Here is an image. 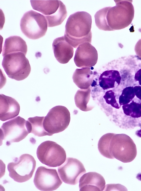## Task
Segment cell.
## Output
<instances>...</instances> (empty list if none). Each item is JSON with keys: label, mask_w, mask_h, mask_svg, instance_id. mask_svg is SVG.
Returning a JSON list of instances; mask_svg holds the SVG:
<instances>
[{"label": "cell", "mask_w": 141, "mask_h": 191, "mask_svg": "<svg viewBox=\"0 0 141 191\" xmlns=\"http://www.w3.org/2000/svg\"><path fill=\"white\" fill-rule=\"evenodd\" d=\"M116 6L103 8L94 15L96 26L104 31L124 29L131 23L134 16L132 1H114Z\"/></svg>", "instance_id": "6da1fadb"}, {"label": "cell", "mask_w": 141, "mask_h": 191, "mask_svg": "<svg viewBox=\"0 0 141 191\" xmlns=\"http://www.w3.org/2000/svg\"><path fill=\"white\" fill-rule=\"evenodd\" d=\"M91 16L86 12H77L71 15L65 26V39L75 48L85 42L91 43Z\"/></svg>", "instance_id": "7a4b0ae2"}, {"label": "cell", "mask_w": 141, "mask_h": 191, "mask_svg": "<svg viewBox=\"0 0 141 191\" xmlns=\"http://www.w3.org/2000/svg\"><path fill=\"white\" fill-rule=\"evenodd\" d=\"M32 8L42 13L47 21V27L61 24L66 18L67 12L65 5L60 0H31Z\"/></svg>", "instance_id": "3957f363"}, {"label": "cell", "mask_w": 141, "mask_h": 191, "mask_svg": "<svg viewBox=\"0 0 141 191\" xmlns=\"http://www.w3.org/2000/svg\"><path fill=\"white\" fill-rule=\"evenodd\" d=\"M25 56L22 53L18 52L3 57L2 65L9 77L19 81L28 76L31 71V67Z\"/></svg>", "instance_id": "277c9868"}, {"label": "cell", "mask_w": 141, "mask_h": 191, "mask_svg": "<svg viewBox=\"0 0 141 191\" xmlns=\"http://www.w3.org/2000/svg\"><path fill=\"white\" fill-rule=\"evenodd\" d=\"M109 151L113 158L125 163L133 161L137 155V148L134 141L129 136L124 134H114L110 141Z\"/></svg>", "instance_id": "5b68a950"}, {"label": "cell", "mask_w": 141, "mask_h": 191, "mask_svg": "<svg viewBox=\"0 0 141 191\" xmlns=\"http://www.w3.org/2000/svg\"><path fill=\"white\" fill-rule=\"evenodd\" d=\"M20 26L22 32L27 37L36 39L45 35L47 24L43 15L31 10L24 14L21 20Z\"/></svg>", "instance_id": "8992f818"}, {"label": "cell", "mask_w": 141, "mask_h": 191, "mask_svg": "<svg viewBox=\"0 0 141 191\" xmlns=\"http://www.w3.org/2000/svg\"><path fill=\"white\" fill-rule=\"evenodd\" d=\"M9 163L7 168L9 176L18 182L22 183L32 177L36 166V161L31 155L24 154L16 158Z\"/></svg>", "instance_id": "52a82bcc"}, {"label": "cell", "mask_w": 141, "mask_h": 191, "mask_svg": "<svg viewBox=\"0 0 141 191\" xmlns=\"http://www.w3.org/2000/svg\"><path fill=\"white\" fill-rule=\"evenodd\" d=\"M36 155L42 163L51 167L60 166L65 162L66 158L64 148L56 142L50 141L43 142L39 146Z\"/></svg>", "instance_id": "ba28073f"}, {"label": "cell", "mask_w": 141, "mask_h": 191, "mask_svg": "<svg viewBox=\"0 0 141 191\" xmlns=\"http://www.w3.org/2000/svg\"><path fill=\"white\" fill-rule=\"evenodd\" d=\"M70 119V112L66 107L57 106L50 109L45 117L43 126L45 130L52 135L67 128Z\"/></svg>", "instance_id": "9c48e42d"}, {"label": "cell", "mask_w": 141, "mask_h": 191, "mask_svg": "<svg viewBox=\"0 0 141 191\" xmlns=\"http://www.w3.org/2000/svg\"><path fill=\"white\" fill-rule=\"evenodd\" d=\"M29 133L26 121L18 116L3 124L0 128V140H4L6 145L9 146L12 143L22 140Z\"/></svg>", "instance_id": "30bf717a"}, {"label": "cell", "mask_w": 141, "mask_h": 191, "mask_svg": "<svg viewBox=\"0 0 141 191\" xmlns=\"http://www.w3.org/2000/svg\"><path fill=\"white\" fill-rule=\"evenodd\" d=\"M33 182L39 190L50 191L58 189L62 181L56 169L40 166L38 168L36 172Z\"/></svg>", "instance_id": "8fae6325"}, {"label": "cell", "mask_w": 141, "mask_h": 191, "mask_svg": "<svg viewBox=\"0 0 141 191\" xmlns=\"http://www.w3.org/2000/svg\"><path fill=\"white\" fill-rule=\"evenodd\" d=\"M58 170L62 181L72 185L78 183L81 177L86 172L82 163L73 158H67L65 162L59 167Z\"/></svg>", "instance_id": "7c38bea8"}, {"label": "cell", "mask_w": 141, "mask_h": 191, "mask_svg": "<svg viewBox=\"0 0 141 191\" xmlns=\"http://www.w3.org/2000/svg\"><path fill=\"white\" fill-rule=\"evenodd\" d=\"M97 52L91 43L85 42L79 45L75 52L74 61L79 67H91L96 63Z\"/></svg>", "instance_id": "4fadbf2b"}, {"label": "cell", "mask_w": 141, "mask_h": 191, "mask_svg": "<svg viewBox=\"0 0 141 191\" xmlns=\"http://www.w3.org/2000/svg\"><path fill=\"white\" fill-rule=\"evenodd\" d=\"M79 187L80 191H102L105 187L104 178L95 172H89L84 174L80 178Z\"/></svg>", "instance_id": "5bb4252c"}, {"label": "cell", "mask_w": 141, "mask_h": 191, "mask_svg": "<svg viewBox=\"0 0 141 191\" xmlns=\"http://www.w3.org/2000/svg\"><path fill=\"white\" fill-rule=\"evenodd\" d=\"M52 47L54 56L60 63L66 64L72 57L73 48L67 41L64 36L55 39L53 43Z\"/></svg>", "instance_id": "9a60e30c"}, {"label": "cell", "mask_w": 141, "mask_h": 191, "mask_svg": "<svg viewBox=\"0 0 141 191\" xmlns=\"http://www.w3.org/2000/svg\"><path fill=\"white\" fill-rule=\"evenodd\" d=\"M0 119L4 121L13 118L19 114L20 105L14 98L3 94L0 95Z\"/></svg>", "instance_id": "2e32d148"}, {"label": "cell", "mask_w": 141, "mask_h": 191, "mask_svg": "<svg viewBox=\"0 0 141 191\" xmlns=\"http://www.w3.org/2000/svg\"><path fill=\"white\" fill-rule=\"evenodd\" d=\"M94 74L90 68L77 69L73 76V81L81 89H87L94 81Z\"/></svg>", "instance_id": "e0dca14e"}, {"label": "cell", "mask_w": 141, "mask_h": 191, "mask_svg": "<svg viewBox=\"0 0 141 191\" xmlns=\"http://www.w3.org/2000/svg\"><path fill=\"white\" fill-rule=\"evenodd\" d=\"M27 52V46L25 41L18 36H10L6 39L2 51V56L13 53L20 52L25 55Z\"/></svg>", "instance_id": "ac0fdd59"}, {"label": "cell", "mask_w": 141, "mask_h": 191, "mask_svg": "<svg viewBox=\"0 0 141 191\" xmlns=\"http://www.w3.org/2000/svg\"><path fill=\"white\" fill-rule=\"evenodd\" d=\"M121 78L118 70H106L101 74L99 78V84L104 90L114 88L120 84Z\"/></svg>", "instance_id": "d6986e66"}, {"label": "cell", "mask_w": 141, "mask_h": 191, "mask_svg": "<svg viewBox=\"0 0 141 191\" xmlns=\"http://www.w3.org/2000/svg\"><path fill=\"white\" fill-rule=\"evenodd\" d=\"M45 117L44 116H35L28 119L26 121V125L29 133H32L38 137L51 136L44 128L43 122Z\"/></svg>", "instance_id": "ffe728a7"}, {"label": "cell", "mask_w": 141, "mask_h": 191, "mask_svg": "<svg viewBox=\"0 0 141 191\" xmlns=\"http://www.w3.org/2000/svg\"><path fill=\"white\" fill-rule=\"evenodd\" d=\"M91 92V88L90 87L87 89H79L75 94L74 100L76 106L82 111H89L94 107L88 105Z\"/></svg>", "instance_id": "44dd1931"}, {"label": "cell", "mask_w": 141, "mask_h": 191, "mask_svg": "<svg viewBox=\"0 0 141 191\" xmlns=\"http://www.w3.org/2000/svg\"><path fill=\"white\" fill-rule=\"evenodd\" d=\"M114 133H108L102 136L99 140L98 148L99 152L103 156L110 159H114L109 151L110 144Z\"/></svg>", "instance_id": "7402d4cb"}, {"label": "cell", "mask_w": 141, "mask_h": 191, "mask_svg": "<svg viewBox=\"0 0 141 191\" xmlns=\"http://www.w3.org/2000/svg\"><path fill=\"white\" fill-rule=\"evenodd\" d=\"M106 189H118L119 190H127L125 187L119 184H107L106 185Z\"/></svg>", "instance_id": "603a6c76"}, {"label": "cell", "mask_w": 141, "mask_h": 191, "mask_svg": "<svg viewBox=\"0 0 141 191\" xmlns=\"http://www.w3.org/2000/svg\"><path fill=\"white\" fill-rule=\"evenodd\" d=\"M134 50L136 55L141 58V39L139 40L136 44Z\"/></svg>", "instance_id": "cb8c5ba5"}, {"label": "cell", "mask_w": 141, "mask_h": 191, "mask_svg": "<svg viewBox=\"0 0 141 191\" xmlns=\"http://www.w3.org/2000/svg\"><path fill=\"white\" fill-rule=\"evenodd\" d=\"M140 127H141V126Z\"/></svg>", "instance_id": "d4e9b609"}]
</instances>
